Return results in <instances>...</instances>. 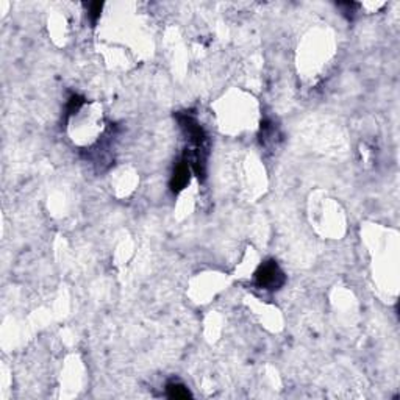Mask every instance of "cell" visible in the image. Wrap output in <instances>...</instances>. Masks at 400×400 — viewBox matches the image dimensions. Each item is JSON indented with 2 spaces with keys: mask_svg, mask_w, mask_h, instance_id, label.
<instances>
[{
  "mask_svg": "<svg viewBox=\"0 0 400 400\" xmlns=\"http://www.w3.org/2000/svg\"><path fill=\"white\" fill-rule=\"evenodd\" d=\"M100 11H102V4L96 2V4H91L89 5V16H91V21L96 22L99 17H100Z\"/></svg>",
  "mask_w": 400,
  "mask_h": 400,
  "instance_id": "5b68a950",
  "label": "cell"
},
{
  "mask_svg": "<svg viewBox=\"0 0 400 400\" xmlns=\"http://www.w3.org/2000/svg\"><path fill=\"white\" fill-rule=\"evenodd\" d=\"M286 282V277L283 270L280 269L277 261L267 260L260 264V267L255 272V283L267 291H277L280 289Z\"/></svg>",
  "mask_w": 400,
  "mask_h": 400,
  "instance_id": "6da1fadb",
  "label": "cell"
},
{
  "mask_svg": "<svg viewBox=\"0 0 400 400\" xmlns=\"http://www.w3.org/2000/svg\"><path fill=\"white\" fill-rule=\"evenodd\" d=\"M189 165L186 161H181L177 165L172 178H171V189L177 194L185 189V186L189 183Z\"/></svg>",
  "mask_w": 400,
  "mask_h": 400,
  "instance_id": "7a4b0ae2",
  "label": "cell"
},
{
  "mask_svg": "<svg viewBox=\"0 0 400 400\" xmlns=\"http://www.w3.org/2000/svg\"><path fill=\"white\" fill-rule=\"evenodd\" d=\"M85 103V99L80 97V96H72L69 99V105H67V113L69 114H74L75 111H78L80 108H82V105Z\"/></svg>",
  "mask_w": 400,
  "mask_h": 400,
  "instance_id": "277c9868",
  "label": "cell"
},
{
  "mask_svg": "<svg viewBox=\"0 0 400 400\" xmlns=\"http://www.w3.org/2000/svg\"><path fill=\"white\" fill-rule=\"evenodd\" d=\"M166 391H168V397L169 398H189L191 397V392L189 389L181 385V383H177V381H172L166 386Z\"/></svg>",
  "mask_w": 400,
  "mask_h": 400,
  "instance_id": "3957f363",
  "label": "cell"
}]
</instances>
